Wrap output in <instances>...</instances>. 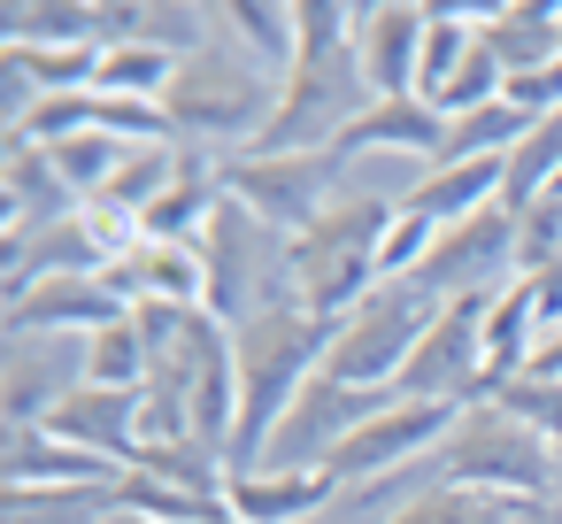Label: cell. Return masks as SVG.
I'll use <instances>...</instances> for the list:
<instances>
[{"label":"cell","instance_id":"3957f363","mask_svg":"<svg viewBox=\"0 0 562 524\" xmlns=\"http://www.w3.org/2000/svg\"><path fill=\"white\" fill-rule=\"evenodd\" d=\"M393 209L401 201H378V193H339L301 239H293V293H301V309L308 316H324V324H339L355 301H370V286H385L378 278V247H385V224H393Z\"/></svg>","mask_w":562,"mask_h":524},{"label":"cell","instance_id":"ba28073f","mask_svg":"<svg viewBox=\"0 0 562 524\" xmlns=\"http://www.w3.org/2000/svg\"><path fill=\"white\" fill-rule=\"evenodd\" d=\"M416 286L431 301H493L501 286H516V216L508 209H477V216L447 224L439 247L424 255Z\"/></svg>","mask_w":562,"mask_h":524},{"label":"cell","instance_id":"4dcf8cb0","mask_svg":"<svg viewBox=\"0 0 562 524\" xmlns=\"http://www.w3.org/2000/svg\"><path fill=\"white\" fill-rule=\"evenodd\" d=\"M524 286H531V301H539V332H562V255L539 263V270H524Z\"/></svg>","mask_w":562,"mask_h":524},{"label":"cell","instance_id":"4316f807","mask_svg":"<svg viewBox=\"0 0 562 524\" xmlns=\"http://www.w3.org/2000/svg\"><path fill=\"white\" fill-rule=\"evenodd\" d=\"M393 524H524V501H501V493H462V486H431V493H416Z\"/></svg>","mask_w":562,"mask_h":524},{"label":"cell","instance_id":"52a82bcc","mask_svg":"<svg viewBox=\"0 0 562 524\" xmlns=\"http://www.w3.org/2000/svg\"><path fill=\"white\" fill-rule=\"evenodd\" d=\"M393 393H362V386H339V378H308V393L285 409V424L270 432V447H262V462L255 470H331V455L385 409Z\"/></svg>","mask_w":562,"mask_h":524},{"label":"cell","instance_id":"f546056e","mask_svg":"<svg viewBox=\"0 0 562 524\" xmlns=\"http://www.w3.org/2000/svg\"><path fill=\"white\" fill-rule=\"evenodd\" d=\"M493 401H501L516 424H531L547 447H562V378H531V370H524V378H508Z\"/></svg>","mask_w":562,"mask_h":524},{"label":"cell","instance_id":"ffe728a7","mask_svg":"<svg viewBox=\"0 0 562 524\" xmlns=\"http://www.w3.org/2000/svg\"><path fill=\"white\" fill-rule=\"evenodd\" d=\"M216 32H224L232 47H247L270 78H285L293 55H301V9H293V0H224V9H216Z\"/></svg>","mask_w":562,"mask_h":524},{"label":"cell","instance_id":"277c9868","mask_svg":"<svg viewBox=\"0 0 562 524\" xmlns=\"http://www.w3.org/2000/svg\"><path fill=\"white\" fill-rule=\"evenodd\" d=\"M431 316H439V301H431L416 278L370 286V301H355V309L331 324L324 378L362 386V393H393V378L408 370V355H416V339L431 332Z\"/></svg>","mask_w":562,"mask_h":524},{"label":"cell","instance_id":"7a4b0ae2","mask_svg":"<svg viewBox=\"0 0 562 524\" xmlns=\"http://www.w3.org/2000/svg\"><path fill=\"white\" fill-rule=\"evenodd\" d=\"M162 116H170V140H178V147H201V155L224 147V163H232V155H247V147L262 140V124L278 116V78H270L247 47H232V40L216 32L201 55L178 63V78H170V93H162Z\"/></svg>","mask_w":562,"mask_h":524},{"label":"cell","instance_id":"603a6c76","mask_svg":"<svg viewBox=\"0 0 562 524\" xmlns=\"http://www.w3.org/2000/svg\"><path fill=\"white\" fill-rule=\"evenodd\" d=\"M408 209H424L439 232L477 216V209H501V163H439L416 178V193H401Z\"/></svg>","mask_w":562,"mask_h":524},{"label":"cell","instance_id":"9a60e30c","mask_svg":"<svg viewBox=\"0 0 562 524\" xmlns=\"http://www.w3.org/2000/svg\"><path fill=\"white\" fill-rule=\"evenodd\" d=\"M339 478L331 470H232L224 501L239 524H316L331 509Z\"/></svg>","mask_w":562,"mask_h":524},{"label":"cell","instance_id":"83f0119b","mask_svg":"<svg viewBox=\"0 0 562 524\" xmlns=\"http://www.w3.org/2000/svg\"><path fill=\"white\" fill-rule=\"evenodd\" d=\"M86 386H116V393H139L147 386V347H139V324H101L86 339Z\"/></svg>","mask_w":562,"mask_h":524},{"label":"cell","instance_id":"d6986e66","mask_svg":"<svg viewBox=\"0 0 562 524\" xmlns=\"http://www.w3.org/2000/svg\"><path fill=\"white\" fill-rule=\"evenodd\" d=\"M101 0H0V47H101Z\"/></svg>","mask_w":562,"mask_h":524},{"label":"cell","instance_id":"30bf717a","mask_svg":"<svg viewBox=\"0 0 562 524\" xmlns=\"http://www.w3.org/2000/svg\"><path fill=\"white\" fill-rule=\"evenodd\" d=\"M424 0H378L355 9V55H362V86L370 101H401L416 93V63H424Z\"/></svg>","mask_w":562,"mask_h":524},{"label":"cell","instance_id":"4fadbf2b","mask_svg":"<svg viewBox=\"0 0 562 524\" xmlns=\"http://www.w3.org/2000/svg\"><path fill=\"white\" fill-rule=\"evenodd\" d=\"M477 40L501 63V78L562 70V0H501V9L477 24Z\"/></svg>","mask_w":562,"mask_h":524},{"label":"cell","instance_id":"5bb4252c","mask_svg":"<svg viewBox=\"0 0 562 524\" xmlns=\"http://www.w3.org/2000/svg\"><path fill=\"white\" fill-rule=\"evenodd\" d=\"M55 439L86 447V455H109L116 470H132L139 455V393H116V386H78L55 416H47Z\"/></svg>","mask_w":562,"mask_h":524},{"label":"cell","instance_id":"44dd1931","mask_svg":"<svg viewBox=\"0 0 562 524\" xmlns=\"http://www.w3.org/2000/svg\"><path fill=\"white\" fill-rule=\"evenodd\" d=\"M539 301H531V286L516 278V286H501L493 301H485V378H493V393L508 386V378H524L531 370V355H539Z\"/></svg>","mask_w":562,"mask_h":524},{"label":"cell","instance_id":"d4e9b609","mask_svg":"<svg viewBox=\"0 0 562 524\" xmlns=\"http://www.w3.org/2000/svg\"><path fill=\"white\" fill-rule=\"evenodd\" d=\"M0 63L24 70L47 101L55 93H93V78H101V47H0Z\"/></svg>","mask_w":562,"mask_h":524},{"label":"cell","instance_id":"f1b7e54d","mask_svg":"<svg viewBox=\"0 0 562 524\" xmlns=\"http://www.w3.org/2000/svg\"><path fill=\"white\" fill-rule=\"evenodd\" d=\"M439 247V224L424 216V209H393V224H385V247H378V278H416L424 270V255Z\"/></svg>","mask_w":562,"mask_h":524},{"label":"cell","instance_id":"484cf974","mask_svg":"<svg viewBox=\"0 0 562 524\" xmlns=\"http://www.w3.org/2000/svg\"><path fill=\"white\" fill-rule=\"evenodd\" d=\"M170 78H178V55H155V47H101L93 93H109V101H162Z\"/></svg>","mask_w":562,"mask_h":524},{"label":"cell","instance_id":"9c48e42d","mask_svg":"<svg viewBox=\"0 0 562 524\" xmlns=\"http://www.w3.org/2000/svg\"><path fill=\"white\" fill-rule=\"evenodd\" d=\"M78 386H86V339L9 332V355H0V416L9 424H47Z\"/></svg>","mask_w":562,"mask_h":524},{"label":"cell","instance_id":"cb8c5ba5","mask_svg":"<svg viewBox=\"0 0 562 524\" xmlns=\"http://www.w3.org/2000/svg\"><path fill=\"white\" fill-rule=\"evenodd\" d=\"M554 178H562V109L539 116V124L501 155V209H508V216L539 209V201L554 193Z\"/></svg>","mask_w":562,"mask_h":524},{"label":"cell","instance_id":"7402d4cb","mask_svg":"<svg viewBox=\"0 0 562 524\" xmlns=\"http://www.w3.org/2000/svg\"><path fill=\"white\" fill-rule=\"evenodd\" d=\"M124 486H9L0 524H116Z\"/></svg>","mask_w":562,"mask_h":524},{"label":"cell","instance_id":"2e32d148","mask_svg":"<svg viewBox=\"0 0 562 524\" xmlns=\"http://www.w3.org/2000/svg\"><path fill=\"white\" fill-rule=\"evenodd\" d=\"M0 478H9V486H124V470L109 455H86V447L55 439L47 424H9Z\"/></svg>","mask_w":562,"mask_h":524},{"label":"cell","instance_id":"e0dca14e","mask_svg":"<svg viewBox=\"0 0 562 524\" xmlns=\"http://www.w3.org/2000/svg\"><path fill=\"white\" fill-rule=\"evenodd\" d=\"M86 201L63 186L55 155L32 140H0V224H63Z\"/></svg>","mask_w":562,"mask_h":524},{"label":"cell","instance_id":"8992f818","mask_svg":"<svg viewBox=\"0 0 562 524\" xmlns=\"http://www.w3.org/2000/svg\"><path fill=\"white\" fill-rule=\"evenodd\" d=\"M339 178H347V155H331V147L324 155H232L224 163V193L285 239H301L347 193Z\"/></svg>","mask_w":562,"mask_h":524},{"label":"cell","instance_id":"5b68a950","mask_svg":"<svg viewBox=\"0 0 562 524\" xmlns=\"http://www.w3.org/2000/svg\"><path fill=\"white\" fill-rule=\"evenodd\" d=\"M439 486L501 493V501H547L554 493V447L531 424H516L501 401H485V409H462L454 432L439 439Z\"/></svg>","mask_w":562,"mask_h":524},{"label":"cell","instance_id":"7c38bea8","mask_svg":"<svg viewBox=\"0 0 562 524\" xmlns=\"http://www.w3.org/2000/svg\"><path fill=\"white\" fill-rule=\"evenodd\" d=\"M439 147H447V116L424 101V93H401V101H370L347 132H339V147L331 155H416L424 170L439 163Z\"/></svg>","mask_w":562,"mask_h":524},{"label":"cell","instance_id":"8fae6325","mask_svg":"<svg viewBox=\"0 0 562 524\" xmlns=\"http://www.w3.org/2000/svg\"><path fill=\"white\" fill-rule=\"evenodd\" d=\"M124 316H132V301L109 286V270H78V278H47L32 293H16L0 332H70V339H93L101 324H124Z\"/></svg>","mask_w":562,"mask_h":524},{"label":"cell","instance_id":"ac0fdd59","mask_svg":"<svg viewBox=\"0 0 562 524\" xmlns=\"http://www.w3.org/2000/svg\"><path fill=\"white\" fill-rule=\"evenodd\" d=\"M109 286L139 309V301H178L201 309L209 278H201V247H170V239H139L124 263H109Z\"/></svg>","mask_w":562,"mask_h":524},{"label":"cell","instance_id":"6da1fadb","mask_svg":"<svg viewBox=\"0 0 562 524\" xmlns=\"http://www.w3.org/2000/svg\"><path fill=\"white\" fill-rule=\"evenodd\" d=\"M324 347H331V324L293 301H270L255 316L232 324V355H239V424H232V447L224 462L232 470H255L270 432L285 424V409L308 393V378L324 370Z\"/></svg>","mask_w":562,"mask_h":524}]
</instances>
